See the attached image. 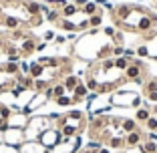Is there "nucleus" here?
Here are the masks:
<instances>
[{
	"instance_id": "f257e3e1",
	"label": "nucleus",
	"mask_w": 157,
	"mask_h": 153,
	"mask_svg": "<svg viewBox=\"0 0 157 153\" xmlns=\"http://www.w3.org/2000/svg\"><path fill=\"white\" fill-rule=\"evenodd\" d=\"M111 20L115 28H121L123 33L149 34L155 30L157 12L141 4H117L111 12Z\"/></svg>"
},
{
	"instance_id": "f03ea898",
	"label": "nucleus",
	"mask_w": 157,
	"mask_h": 153,
	"mask_svg": "<svg viewBox=\"0 0 157 153\" xmlns=\"http://www.w3.org/2000/svg\"><path fill=\"white\" fill-rule=\"evenodd\" d=\"M87 125H89V117L85 115V111L71 109V111L63 113L60 121L55 127L60 131V137L63 139H73L77 135H83L87 131Z\"/></svg>"
},
{
	"instance_id": "7ed1b4c3",
	"label": "nucleus",
	"mask_w": 157,
	"mask_h": 153,
	"mask_svg": "<svg viewBox=\"0 0 157 153\" xmlns=\"http://www.w3.org/2000/svg\"><path fill=\"white\" fill-rule=\"evenodd\" d=\"M113 109V101H111V93H89L87 97V111H91L89 115H105L107 111Z\"/></svg>"
},
{
	"instance_id": "20e7f679",
	"label": "nucleus",
	"mask_w": 157,
	"mask_h": 153,
	"mask_svg": "<svg viewBox=\"0 0 157 153\" xmlns=\"http://www.w3.org/2000/svg\"><path fill=\"white\" fill-rule=\"evenodd\" d=\"M111 101L113 107H135V109H139L143 99L133 89H117L111 93Z\"/></svg>"
},
{
	"instance_id": "39448f33",
	"label": "nucleus",
	"mask_w": 157,
	"mask_h": 153,
	"mask_svg": "<svg viewBox=\"0 0 157 153\" xmlns=\"http://www.w3.org/2000/svg\"><path fill=\"white\" fill-rule=\"evenodd\" d=\"M48 127H52V125H51V121H48L46 115H30V123H28V127L24 129L26 141H38V137H40Z\"/></svg>"
},
{
	"instance_id": "423d86ee",
	"label": "nucleus",
	"mask_w": 157,
	"mask_h": 153,
	"mask_svg": "<svg viewBox=\"0 0 157 153\" xmlns=\"http://www.w3.org/2000/svg\"><path fill=\"white\" fill-rule=\"evenodd\" d=\"M26 141V135H24L22 129H14V127H8L6 131H2V143L8 145V147H16L18 149L20 145Z\"/></svg>"
},
{
	"instance_id": "0eeeda50",
	"label": "nucleus",
	"mask_w": 157,
	"mask_h": 153,
	"mask_svg": "<svg viewBox=\"0 0 157 153\" xmlns=\"http://www.w3.org/2000/svg\"><path fill=\"white\" fill-rule=\"evenodd\" d=\"M60 139H63V137H60V131L56 129V127H48V129L38 137V141H40L46 149H51V151L60 143Z\"/></svg>"
},
{
	"instance_id": "6e6552de",
	"label": "nucleus",
	"mask_w": 157,
	"mask_h": 153,
	"mask_svg": "<svg viewBox=\"0 0 157 153\" xmlns=\"http://www.w3.org/2000/svg\"><path fill=\"white\" fill-rule=\"evenodd\" d=\"M28 123H30V115L24 111H18V113H12L8 117V127H14V129H26Z\"/></svg>"
},
{
	"instance_id": "1a4fd4ad",
	"label": "nucleus",
	"mask_w": 157,
	"mask_h": 153,
	"mask_svg": "<svg viewBox=\"0 0 157 153\" xmlns=\"http://www.w3.org/2000/svg\"><path fill=\"white\" fill-rule=\"evenodd\" d=\"M16 85V75H10L8 71L4 69V63L0 65V95L10 91V87Z\"/></svg>"
},
{
	"instance_id": "9d476101",
	"label": "nucleus",
	"mask_w": 157,
	"mask_h": 153,
	"mask_svg": "<svg viewBox=\"0 0 157 153\" xmlns=\"http://www.w3.org/2000/svg\"><path fill=\"white\" fill-rule=\"evenodd\" d=\"M18 153H51V149H46L40 141H24L18 147Z\"/></svg>"
},
{
	"instance_id": "9b49d317",
	"label": "nucleus",
	"mask_w": 157,
	"mask_h": 153,
	"mask_svg": "<svg viewBox=\"0 0 157 153\" xmlns=\"http://www.w3.org/2000/svg\"><path fill=\"white\" fill-rule=\"evenodd\" d=\"M143 139H145V135H143V131H141V129H135V131H131V133H127V135H125V149L139 147Z\"/></svg>"
},
{
	"instance_id": "f8f14e48",
	"label": "nucleus",
	"mask_w": 157,
	"mask_h": 153,
	"mask_svg": "<svg viewBox=\"0 0 157 153\" xmlns=\"http://www.w3.org/2000/svg\"><path fill=\"white\" fill-rule=\"evenodd\" d=\"M36 38L33 36V34H28L26 38H24L22 42H20V44H16V47L20 48V52H22V56L24 59H26V56H30L33 55V52H36Z\"/></svg>"
},
{
	"instance_id": "ddd939ff",
	"label": "nucleus",
	"mask_w": 157,
	"mask_h": 153,
	"mask_svg": "<svg viewBox=\"0 0 157 153\" xmlns=\"http://www.w3.org/2000/svg\"><path fill=\"white\" fill-rule=\"evenodd\" d=\"M63 81V85H65V89H67V93H73L75 89L78 87V83H83V79H81V77H77V75H69V77H65V79H60Z\"/></svg>"
},
{
	"instance_id": "4468645a",
	"label": "nucleus",
	"mask_w": 157,
	"mask_h": 153,
	"mask_svg": "<svg viewBox=\"0 0 157 153\" xmlns=\"http://www.w3.org/2000/svg\"><path fill=\"white\" fill-rule=\"evenodd\" d=\"M77 14H81V10H78V6L75 4V2H67V4L60 8V16H63V18H73Z\"/></svg>"
},
{
	"instance_id": "2eb2a0df",
	"label": "nucleus",
	"mask_w": 157,
	"mask_h": 153,
	"mask_svg": "<svg viewBox=\"0 0 157 153\" xmlns=\"http://www.w3.org/2000/svg\"><path fill=\"white\" fill-rule=\"evenodd\" d=\"M139 151L141 153H157V141H151V139H143L141 145H139Z\"/></svg>"
},
{
	"instance_id": "dca6fc26",
	"label": "nucleus",
	"mask_w": 157,
	"mask_h": 153,
	"mask_svg": "<svg viewBox=\"0 0 157 153\" xmlns=\"http://www.w3.org/2000/svg\"><path fill=\"white\" fill-rule=\"evenodd\" d=\"M56 26L63 28V30H69V33H77V30H78V28H77V22H73L71 18H63V16H60V20L56 22Z\"/></svg>"
},
{
	"instance_id": "f3484780",
	"label": "nucleus",
	"mask_w": 157,
	"mask_h": 153,
	"mask_svg": "<svg viewBox=\"0 0 157 153\" xmlns=\"http://www.w3.org/2000/svg\"><path fill=\"white\" fill-rule=\"evenodd\" d=\"M99 10H101V8H99V4H97V2L89 0L87 4H85L83 8H81V14H85V16H91V14H97Z\"/></svg>"
},
{
	"instance_id": "a211bd4d",
	"label": "nucleus",
	"mask_w": 157,
	"mask_h": 153,
	"mask_svg": "<svg viewBox=\"0 0 157 153\" xmlns=\"http://www.w3.org/2000/svg\"><path fill=\"white\" fill-rule=\"evenodd\" d=\"M151 115H153L151 109H149V107H143V105H141V107L137 109V113H135V119H137V121H143V123H145V121H147Z\"/></svg>"
},
{
	"instance_id": "6ab92c4d",
	"label": "nucleus",
	"mask_w": 157,
	"mask_h": 153,
	"mask_svg": "<svg viewBox=\"0 0 157 153\" xmlns=\"http://www.w3.org/2000/svg\"><path fill=\"white\" fill-rule=\"evenodd\" d=\"M52 95H55L52 101L59 99V97H63V95H69V93H67V89H65V85H63V81H56V83L52 85Z\"/></svg>"
},
{
	"instance_id": "aec40b11",
	"label": "nucleus",
	"mask_w": 157,
	"mask_h": 153,
	"mask_svg": "<svg viewBox=\"0 0 157 153\" xmlns=\"http://www.w3.org/2000/svg\"><path fill=\"white\" fill-rule=\"evenodd\" d=\"M143 91H145V95H149V93H157V79L153 77V79H147L143 83Z\"/></svg>"
},
{
	"instance_id": "412c9836",
	"label": "nucleus",
	"mask_w": 157,
	"mask_h": 153,
	"mask_svg": "<svg viewBox=\"0 0 157 153\" xmlns=\"http://www.w3.org/2000/svg\"><path fill=\"white\" fill-rule=\"evenodd\" d=\"M101 22H103L101 10H99L97 14H91V16H89V26H91V28H99V26H101Z\"/></svg>"
},
{
	"instance_id": "4be33fe9",
	"label": "nucleus",
	"mask_w": 157,
	"mask_h": 153,
	"mask_svg": "<svg viewBox=\"0 0 157 153\" xmlns=\"http://www.w3.org/2000/svg\"><path fill=\"white\" fill-rule=\"evenodd\" d=\"M44 18L48 20V22H55V24H56V22L60 20V10H59V8H51L48 12L44 14Z\"/></svg>"
},
{
	"instance_id": "5701e85b",
	"label": "nucleus",
	"mask_w": 157,
	"mask_h": 153,
	"mask_svg": "<svg viewBox=\"0 0 157 153\" xmlns=\"http://www.w3.org/2000/svg\"><path fill=\"white\" fill-rule=\"evenodd\" d=\"M55 103L59 107H71V105H75V101H73V97H71V95H63V97L55 99Z\"/></svg>"
},
{
	"instance_id": "b1692460",
	"label": "nucleus",
	"mask_w": 157,
	"mask_h": 153,
	"mask_svg": "<svg viewBox=\"0 0 157 153\" xmlns=\"http://www.w3.org/2000/svg\"><path fill=\"white\" fill-rule=\"evenodd\" d=\"M10 115H12V109L4 103H0V121H8Z\"/></svg>"
},
{
	"instance_id": "393cba45",
	"label": "nucleus",
	"mask_w": 157,
	"mask_h": 153,
	"mask_svg": "<svg viewBox=\"0 0 157 153\" xmlns=\"http://www.w3.org/2000/svg\"><path fill=\"white\" fill-rule=\"evenodd\" d=\"M123 129H125V133H131V131L139 129V127H137V121H133V119H123Z\"/></svg>"
},
{
	"instance_id": "a878e982",
	"label": "nucleus",
	"mask_w": 157,
	"mask_h": 153,
	"mask_svg": "<svg viewBox=\"0 0 157 153\" xmlns=\"http://www.w3.org/2000/svg\"><path fill=\"white\" fill-rule=\"evenodd\" d=\"M145 129L147 131H157V115H151L145 121Z\"/></svg>"
},
{
	"instance_id": "bb28decb",
	"label": "nucleus",
	"mask_w": 157,
	"mask_h": 153,
	"mask_svg": "<svg viewBox=\"0 0 157 153\" xmlns=\"http://www.w3.org/2000/svg\"><path fill=\"white\" fill-rule=\"evenodd\" d=\"M30 65H33V63H28L26 59H22L18 63V67H20V75H28L30 73Z\"/></svg>"
},
{
	"instance_id": "cd10ccee",
	"label": "nucleus",
	"mask_w": 157,
	"mask_h": 153,
	"mask_svg": "<svg viewBox=\"0 0 157 153\" xmlns=\"http://www.w3.org/2000/svg\"><path fill=\"white\" fill-rule=\"evenodd\" d=\"M135 55L143 56V59H145V56H149V47H147V44H139V47L135 48Z\"/></svg>"
},
{
	"instance_id": "c85d7f7f",
	"label": "nucleus",
	"mask_w": 157,
	"mask_h": 153,
	"mask_svg": "<svg viewBox=\"0 0 157 153\" xmlns=\"http://www.w3.org/2000/svg\"><path fill=\"white\" fill-rule=\"evenodd\" d=\"M125 55V47H113V59H119Z\"/></svg>"
},
{
	"instance_id": "c756f323",
	"label": "nucleus",
	"mask_w": 157,
	"mask_h": 153,
	"mask_svg": "<svg viewBox=\"0 0 157 153\" xmlns=\"http://www.w3.org/2000/svg\"><path fill=\"white\" fill-rule=\"evenodd\" d=\"M125 59H127V60H133L135 59V51H133V48H127V47H125Z\"/></svg>"
},
{
	"instance_id": "7c9ffc66",
	"label": "nucleus",
	"mask_w": 157,
	"mask_h": 153,
	"mask_svg": "<svg viewBox=\"0 0 157 153\" xmlns=\"http://www.w3.org/2000/svg\"><path fill=\"white\" fill-rule=\"evenodd\" d=\"M55 36H56V34L52 33V30H48V33H44V38H42V40H44V42H48V40H55Z\"/></svg>"
},
{
	"instance_id": "2f4dec72",
	"label": "nucleus",
	"mask_w": 157,
	"mask_h": 153,
	"mask_svg": "<svg viewBox=\"0 0 157 153\" xmlns=\"http://www.w3.org/2000/svg\"><path fill=\"white\" fill-rule=\"evenodd\" d=\"M147 101L151 103V105H157V93H149L147 95Z\"/></svg>"
},
{
	"instance_id": "473e14b6",
	"label": "nucleus",
	"mask_w": 157,
	"mask_h": 153,
	"mask_svg": "<svg viewBox=\"0 0 157 153\" xmlns=\"http://www.w3.org/2000/svg\"><path fill=\"white\" fill-rule=\"evenodd\" d=\"M55 42H56V44H65V42H67V36H63V34H56V36H55Z\"/></svg>"
},
{
	"instance_id": "72a5a7b5",
	"label": "nucleus",
	"mask_w": 157,
	"mask_h": 153,
	"mask_svg": "<svg viewBox=\"0 0 157 153\" xmlns=\"http://www.w3.org/2000/svg\"><path fill=\"white\" fill-rule=\"evenodd\" d=\"M44 48H46V42H44V40H38V42H36V52H42Z\"/></svg>"
},
{
	"instance_id": "f704fd0d",
	"label": "nucleus",
	"mask_w": 157,
	"mask_h": 153,
	"mask_svg": "<svg viewBox=\"0 0 157 153\" xmlns=\"http://www.w3.org/2000/svg\"><path fill=\"white\" fill-rule=\"evenodd\" d=\"M73 2H75V4L78 6V10H81V8H83V6H85V4L89 2V0H73Z\"/></svg>"
},
{
	"instance_id": "c9c22d12",
	"label": "nucleus",
	"mask_w": 157,
	"mask_h": 153,
	"mask_svg": "<svg viewBox=\"0 0 157 153\" xmlns=\"http://www.w3.org/2000/svg\"><path fill=\"white\" fill-rule=\"evenodd\" d=\"M97 153H111V149H109V147H101Z\"/></svg>"
},
{
	"instance_id": "e433bc0d",
	"label": "nucleus",
	"mask_w": 157,
	"mask_h": 153,
	"mask_svg": "<svg viewBox=\"0 0 157 153\" xmlns=\"http://www.w3.org/2000/svg\"><path fill=\"white\" fill-rule=\"evenodd\" d=\"M2 16H4V8H2V4H0V20H2Z\"/></svg>"
},
{
	"instance_id": "4c0bfd02",
	"label": "nucleus",
	"mask_w": 157,
	"mask_h": 153,
	"mask_svg": "<svg viewBox=\"0 0 157 153\" xmlns=\"http://www.w3.org/2000/svg\"><path fill=\"white\" fill-rule=\"evenodd\" d=\"M77 153H85V151H83V149H81V151H77Z\"/></svg>"
},
{
	"instance_id": "58836bf2",
	"label": "nucleus",
	"mask_w": 157,
	"mask_h": 153,
	"mask_svg": "<svg viewBox=\"0 0 157 153\" xmlns=\"http://www.w3.org/2000/svg\"><path fill=\"white\" fill-rule=\"evenodd\" d=\"M153 2H155V4H157V0H153Z\"/></svg>"
},
{
	"instance_id": "ea45409f",
	"label": "nucleus",
	"mask_w": 157,
	"mask_h": 153,
	"mask_svg": "<svg viewBox=\"0 0 157 153\" xmlns=\"http://www.w3.org/2000/svg\"><path fill=\"white\" fill-rule=\"evenodd\" d=\"M155 33H157V28H155Z\"/></svg>"
},
{
	"instance_id": "a19ab883",
	"label": "nucleus",
	"mask_w": 157,
	"mask_h": 153,
	"mask_svg": "<svg viewBox=\"0 0 157 153\" xmlns=\"http://www.w3.org/2000/svg\"><path fill=\"white\" fill-rule=\"evenodd\" d=\"M51 153H52V151H51Z\"/></svg>"
}]
</instances>
